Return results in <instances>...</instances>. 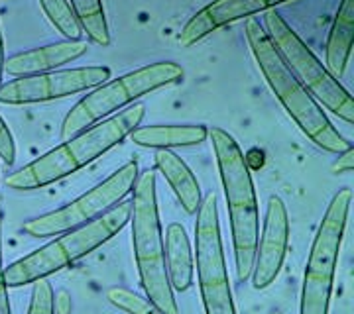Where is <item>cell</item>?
<instances>
[{"instance_id": "25", "label": "cell", "mask_w": 354, "mask_h": 314, "mask_svg": "<svg viewBox=\"0 0 354 314\" xmlns=\"http://www.w3.org/2000/svg\"><path fill=\"white\" fill-rule=\"evenodd\" d=\"M333 173H353L354 171V148H348L346 151L339 153L337 161L333 164Z\"/></svg>"}, {"instance_id": "12", "label": "cell", "mask_w": 354, "mask_h": 314, "mask_svg": "<svg viewBox=\"0 0 354 314\" xmlns=\"http://www.w3.org/2000/svg\"><path fill=\"white\" fill-rule=\"evenodd\" d=\"M290 216L288 206L278 195H270L264 224L256 244V257L250 279L256 291H264L276 283L290 248Z\"/></svg>"}, {"instance_id": "16", "label": "cell", "mask_w": 354, "mask_h": 314, "mask_svg": "<svg viewBox=\"0 0 354 314\" xmlns=\"http://www.w3.org/2000/svg\"><path fill=\"white\" fill-rule=\"evenodd\" d=\"M209 136V128L203 124H153L138 126L128 138L140 148L150 150H176L199 146Z\"/></svg>"}, {"instance_id": "23", "label": "cell", "mask_w": 354, "mask_h": 314, "mask_svg": "<svg viewBox=\"0 0 354 314\" xmlns=\"http://www.w3.org/2000/svg\"><path fill=\"white\" fill-rule=\"evenodd\" d=\"M0 159L6 165H12L16 161V144H14L12 132L2 118H0Z\"/></svg>"}, {"instance_id": "13", "label": "cell", "mask_w": 354, "mask_h": 314, "mask_svg": "<svg viewBox=\"0 0 354 314\" xmlns=\"http://www.w3.org/2000/svg\"><path fill=\"white\" fill-rule=\"evenodd\" d=\"M291 0H213L207 6H203L199 12L191 16L189 22L179 32L177 43L181 48H191L225 26L254 18L256 14L274 10L276 6Z\"/></svg>"}, {"instance_id": "26", "label": "cell", "mask_w": 354, "mask_h": 314, "mask_svg": "<svg viewBox=\"0 0 354 314\" xmlns=\"http://www.w3.org/2000/svg\"><path fill=\"white\" fill-rule=\"evenodd\" d=\"M73 311V301L67 291L53 293V313L55 314H71Z\"/></svg>"}, {"instance_id": "3", "label": "cell", "mask_w": 354, "mask_h": 314, "mask_svg": "<svg viewBox=\"0 0 354 314\" xmlns=\"http://www.w3.org/2000/svg\"><path fill=\"white\" fill-rule=\"evenodd\" d=\"M221 185L227 201L230 236L234 251L236 279L246 283L250 279L256 257V244L260 236V206L252 181V169L246 164L239 141L223 128H211L209 136Z\"/></svg>"}, {"instance_id": "15", "label": "cell", "mask_w": 354, "mask_h": 314, "mask_svg": "<svg viewBox=\"0 0 354 314\" xmlns=\"http://www.w3.org/2000/svg\"><path fill=\"white\" fill-rule=\"evenodd\" d=\"M165 271L171 289L185 293L193 287L195 281V257L189 236L183 224L171 222L165 228Z\"/></svg>"}, {"instance_id": "7", "label": "cell", "mask_w": 354, "mask_h": 314, "mask_svg": "<svg viewBox=\"0 0 354 314\" xmlns=\"http://www.w3.org/2000/svg\"><path fill=\"white\" fill-rule=\"evenodd\" d=\"M351 204L353 190L341 188L323 214L305 264L299 314H329Z\"/></svg>"}, {"instance_id": "5", "label": "cell", "mask_w": 354, "mask_h": 314, "mask_svg": "<svg viewBox=\"0 0 354 314\" xmlns=\"http://www.w3.org/2000/svg\"><path fill=\"white\" fill-rule=\"evenodd\" d=\"M130 214H132V201H122L85 226L59 234V238L51 239L50 244L4 267L6 285L8 287L34 285L41 279H48L53 273L87 257L88 253L99 250L118 232L124 230V226L130 222Z\"/></svg>"}, {"instance_id": "10", "label": "cell", "mask_w": 354, "mask_h": 314, "mask_svg": "<svg viewBox=\"0 0 354 314\" xmlns=\"http://www.w3.org/2000/svg\"><path fill=\"white\" fill-rule=\"evenodd\" d=\"M138 175V161L132 159L122 167H118L102 183L88 188L85 195L77 197L75 201L24 222L22 230L32 238H53L69 230L85 226L95 218L109 213L118 202L124 201L134 190Z\"/></svg>"}, {"instance_id": "19", "label": "cell", "mask_w": 354, "mask_h": 314, "mask_svg": "<svg viewBox=\"0 0 354 314\" xmlns=\"http://www.w3.org/2000/svg\"><path fill=\"white\" fill-rule=\"evenodd\" d=\"M69 2L83 26V32L91 38V41H95L102 48H109L111 32L106 24V12H104L102 0H69Z\"/></svg>"}, {"instance_id": "2", "label": "cell", "mask_w": 354, "mask_h": 314, "mask_svg": "<svg viewBox=\"0 0 354 314\" xmlns=\"http://www.w3.org/2000/svg\"><path fill=\"white\" fill-rule=\"evenodd\" d=\"M244 34H246V41H248L254 61L258 65L268 87L272 88V92L276 95L283 110L309 138V141H313L319 150L337 153V155L353 148L342 138L341 132L333 126L323 106L288 69V65L279 57L270 36L266 34L262 22L258 18H248L244 24Z\"/></svg>"}, {"instance_id": "4", "label": "cell", "mask_w": 354, "mask_h": 314, "mask_svg": "<svg viewBox=\"0 0 354 314\" xmlns=\"http://www.w3.org/2000/svg\"><path fill=\"white\" fill-rule=\"evenodd\" d=\"M128 224L132 232V250L140 285L146 293V299L160 314H179L176 293L165 271L164 232L158 210L156 173L152 169H146L138 175L132 190V214Z\"/></svg>"}, {"instance_id": "27", "label": "cell", "mask_w": 354, "mask_h": 314, "mask_svg": "<svg viewBox=\"0 0 354 314\" xmlns=\"http://www.w3.org/2000/svg\"><path fill=\"white\" fill-rule=\"evenodd\" d=\"M4 41H2V32H0V85H2V77H4Z\"/></svg>"}, {"instance_id": "6", "label": "cell", "mask_w": 354, "mask_h": 314, "mask_svg": "<svg viewBox=\"0 0 354 314\" xmlns=\"http://www.w3.org/2000/svg\"><path fill=\"white\" fill-rule=\"evenodd\" d=\"M185 71L179 63L158 61L104 81L99 87L87 90V95L67 112L62 124V139L71 138L104 118L124 110L153 90L181 83Z\"/></svg>"}, {"instance_id": "20", "label": "cell", "mask_w": 354, "mask_h": 314, "mask_svg": "<svg viewBox=\"0 0 354 314\" xmlns=\"http://www.w3.org/2000/svg\"><path fill=\"white\" fill-rule=\"evenodd\" d=\"M39 6L50 20V24L69 41H79L83 32V26L77 18L75 10L69 0H39Z\"/></svg>"}, {"instance_id": "24", "label": "cell", "mask_w": 354, "mask_h": 314, "mask_svg": "<svg viewBox=\"0 0 354 314\" xmlns=\"http://www.w3.org/2000/svg\"><path fill=\"white\" fill-rule=\"evenodd\" d=\"M0 228H2V213H0ZM0 314H12L10 299H8V285L4 279V265H2V248H0Z\"/></svg>"}, {"instance_id": "17", "label": "cell", "mask_w": 354, "mask_h": 314, "mask_svg": "<svg viewBox=\"0 0 354 314\" xmlns=\"http://www.w3.org/2000/svg\"><path fill=\"white\" fill-rule=\"evenodd\" d=\"M354 41V0H341L337 16L330 26L325 46V69L330 77L341 81L353 53Z\"/></svg>"}, {"instance_id": "1", "label": "cell", "mask_w": 354, "mask_h": 314, "mask_svg": "<svg viewBox=\"0 0 354 314\" xmlns=\"http://www.w3.org/2000/svg\"><path fill=\"white\" fill-rule=\"evenodd\" d=\"M146 106L134 102L124 110L104 118L87 130L64 139L53 150L6 177V187L20 193L39 190L73 175L79 169L97 161L106 151L116 148L142 124Z\"/></svg>"}, {"instance_id": "11", "label": "cell", "mask_w": 354, "mask_h": 314, "mask_svg": "<svg viewBox=\"0 0 354 314\" xmlns=\"http://www.w3.org/2000/svg\"><path fill=\"white\" fill-rule=\"evenodd\" d=\"M111 79V69L104 65H88L75 69H55L39 75L16 77L0 85V104H38L67 99L87 92Z\"/></svg>"}, {"instance_id": "9", "label": "cell", "mask_w": 354, "mask_h": 314, "mask_svg": "<svg viewBox=\"0 0 354 314\" xmlns=\"http://www.w3.org/2000/svg\"><path fill=\"white\" fill-rule=\"evenodd\" d=\"M193 257L205 314H239L228 279L227 257L218 222V199L215 190L205 195L197 210Z\"/></svg>"}, {"instance_id": "18", "label": "cell", "mask_w": 354, "mask_h": 314, "mask_svg": "<svg viewBox=\"0 0 354 314\" xmlns=\"http://www.w3.org/2000/svg\"><path fill=\"white\" fill-rule=\"evenodd\" d=\"M153 159H156L158 171L164 175L167 185L176 193L177 201L183 206V210L187 214H197L203 201L201 185L187 164L171 150H158Z\"/></svg>"}, {"instance_id": "8", "label": "cell", "mask_w": 354, "mask_h": 314, "mask_svg": "<svg viewBox=\"0 0 354 314\" xmlns=\"http://www.w3.org/2000/svg\"><path fill=\"white\" fill-rule=\"evenodd\" d=\"M262 26L274 48L278 50L279 57L291 73L299 79V83L311 92V97L325 110L337 114L346 124H354V101L351 92L342 87L341 81L330 77L325 65L305 46L297 32L276 10H268L264 14Z\"/></svg>"}, {"instance_id": "14", "label": "cell", "mask_w": 354, "mask_h": 314, "mask_svg": "<svg viewBox=\"0 0 354 314\" xmlns=\"http://www.w3.org/2000/svg\"><path fill=\"white\" fill-rule=\"evenodd\" d=\"M87 41H53L48 46H39L34 50L20 51L4 61V73L12 77H28L39 75V73H50L67 63L77 61L87 53Z\"/></svg>"}, {"instance_id": "28", "label": "cell", "mask_w": 354, "mask_h": 314, "mask_svg": "<svg viewBox=\"0 0 354 314\" xmlns=\"http://www.w3.org/2000/svg\"><path fill=\"white\" fill-rule=\"evenodd\" d=\"M270 314H283V313H281V311H272Z\"/></svg>"}, {"instance_id": "22", "label": "cell", "mask_w": 354, "mask_h": 314, "mask_svg": "<svg viewBox=\"0 0 354 314\" xmlns=\"http://www.w3.org/2000/svg\"><path fill=\"white\" fill-rule=\"evenodd\" d=\"M28 314H55L53 313V287L51 283H48V279L34 283Z\"/></svg>"}, {"instance_id": "21", "label": "cell", "mask_w": 354, "mask_h": 314, "mask_svg": "<svg viewBox=\"0 0 354 314\" xmlns=\"http://www.w3.org/2000/svg\"><path fill=\"white\" fill-rule=\"evenodd\" d=\"M106 301L111 302L114 308L127 314H160V311L148 299L140 297L127 287H111L106 291Z\"/></svg>"}]
</instances>
